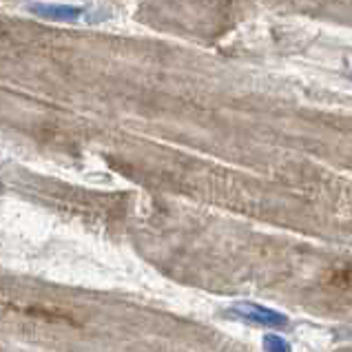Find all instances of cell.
Segmentation results:
<instances>
[{
	"label": "cell",
	"mask_w": 352,
	"mask_h": 352,
	"mask_svg": "<svg viewBox=\"0 0 352 352\" xmlns=\"http://www.w3.org/2000/svg\"><path fill=\"white\" fill-rule=\"evenodd\" d=\"M34 16L43 20H52V23H80V20H89V12L85 7L76 5H56V3H32L27 7Z\"/></svg>",
	"instance_id": "obj_1"
},
{
	"label": "cell",
	"mask_w": 352,
	"mask_h": 352,
	"mask_svg": "<svg viewBox=\"0 0 352 352\" xmlns=\"http://www.w3.org/2000/svg\"><path fill=\"white\" fill-rule=\"evenodd\" d=\"M230 315H235L244 321H253L259 326H270V328H281L288 324V319L284 315L275 313V310L264 308L259 304H250V301H241V304L230 308Z\"/></svg>",
	"instance_id": "obj_2"
},
{
	"label": "cell",
	"mask_w": 352,
	"mask_h": 352,
	"mask_svg": "<svg viewBox=\"0 0 352 352\" xmlns=\"http://www.w3.org/2000/svg\"><path fill=\"white\" fill-rule=\"evenodd\" d=\"M264 348H266V352H293V348L288 346V341L281 339L279 335H266Z\"/></svg>",
	"instance_id": "obj_3"
}]
</instances>
